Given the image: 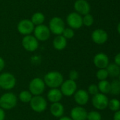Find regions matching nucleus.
<instances>
[{
  "mask_svg": "<svg viewBox=\"0 0 120 120\" xmlns=\"http://www.w3.org/2000/svg\"><path fill=\"white\" fill-rule=\"evenodd\" d=\"M71 118L73 120H86L88 112L82 106H76L71 109Z\"/></svg>",
  "mask_w": 120,
  "mask_h": 120,
  "instance_id": "16",
  "label": "nucleus"
},
{
  "mask_svg": "<svg viewBox=\"0 0 120 120\" xmlns=\"http://www.w3.org/2000/svg\"><path fill=\"white\" fill-rule=\"evenodd\" d=\"M119 79H120L119 80H120V76H119Z\"/></svg>",
  "mask_w": 120,
  "mask_h": 120,
  "instance_id": "39",
  "label": "nucleus"
},
{
  "mask_svg": "<svg viewBox=\"0 0 120 120\" xmlns=\"http://www.w3.org/2000/svg\"><path fill=\"white\" fill-rule=\"evenodd\" d=\"M49 29L52 33L56 35H61L62 34L64 29H65V24L64 20L57 16L53 17L49 23Z\"/></svg>",
  "mask_w": 120,
  "mask_h": 120,
  "instance_id": "6",
  "label": "nucleus"
},
{
  "mask_svg": "<svg viewBox=\"0 0 120 120\" xmlns=\"http://www.w3.org/2000/svg\"><path fill=\"white\" fill-rule=\"evenodd\" d=\"M88 93L89 94H91L93 96H95L96 94H98L99 93V89H98V85L96 84H91L89 86H88Z\"/></svg>",
  "mask_w": 120,
  "mask_h": 120,
  "instance_id": "31",
  "label": "nucleus"
},
{
  "mask_svg": "<svg viewBox=\"0 0 120 120\" xmlns=\"http://www.w3.org/2000/svg\"><path fill=\"white\" fill-rule=\"evenodd\" d=\"M6 118V114L4 110L0 108V120H5Z\"/></svg>",
  "mask_w": 120,
  "mask_h": 120,
  "instance_id": "34",
  "label": "nucleus"
},
{
  "mask_svg": "<svg viewBox=\"0 0 120 120\" xmlns=\"http://www.w3.org/2000/svg\"><path fill=\"white\" fill-rule=\"evenodd\" d=\"M93 63L96 68L99 69H105L109 63V58L108 56L103 53H97L93 58Z\"/></svg>",
  "mask_w": 120,
  "mask_h": 120,
  "instance_id": "17",
  "label": "nucleus"
},
{
  "mask_svg": "<svg viewBox=\"0 0 120 120\" xmlns=\"http://www.w3.org/2000/svg\"><path fill=\"white\" fill-rule=\"evenodd\" d=\"M17 96L12 92H6L0 97V108L4 110H10L17 105Z\"/></svg>",
  "mask_w": 120,
  "mask_h": 120,
  "instance_id": "2",
  "label": "nucleus"
},
{
  "mask_svg": "<svg viewBox=\"0 0 120 120\" xmlns=\"http://www.w3.org/2000/svg\"><path fill=\"white\" fill-rule=\"evenodd\" d=\"M117 31H118V32L120 33V22L118 24V26H117Z\"/></svg>",
  "mask_w": 120,
  "mask_h": 120,
  "instance_id": "38",
  "label": "nucleus"
},
{
  "mask_svg": "<svg viewBox=\"0 0 120 120\" xmlns=\"http://www.w3.org/2000/svg\"><path fill=\"white\" fill-rule=\"evenodd\" d=\"M35 29L34 24L31 22L30 20L23 19L21 20L17 25V30L18 32L23 35H29L33 32Z\"/></svg>",
  "mask_w": 120,
  "mask_h": 120,
  "instance_id": "11",
  "label": "nucleus"
},
{
  "mask_svg": "<svg viewBox=\"0 0 120 120\" xmlns=\"http://www.w3.org/2000/svg\"><path fill=\"white\" fill-rule=\"evenodd\" d=\"M43 80L45 85L50 89L60 87L64 81L62 74L57 71H51L47 72L45 75Z\"/></svg>",
  "mask_w": 120,
  "mask_h": 120,
  "instance_id": "1",
  "label": "nucleus"
},
{
  "mask_svg": "<svg viewBox=\"0 0 120 120\" xmlns=\"http://www.w3.org/2000/svg\"><path fill=\"white\" fill-rule=\"evenodd\" d=\"M109 100L105 94L98 93V94L93 96L92 98V103L94 108L98 110H103L108 106Z\"/></svg>",
  "mask_w": 120,
  "mask_h": 120,
  "instance_id": "12",
  "label": "nucleus"
},
{
  "mask_svg": "<svg viewBox=\"0 0 120 120\" xmlns=\"http://www.w3.org/2000/svg\"><path fill=\"white\" fill-rule=\"evenodd\" d=\"M74 98L79 106H83L88 103L89 101V94L84 89H79L74 94Z\"/></svg>",
  "mask_w": 120,
  "mask_h": 120,
  "instance_id": "13",
  "label": "nucleus"
},
{
  "mask_svg": "<svg viewBox=\"0 0 120 120\" xmlns=\"http://www.w3.org/2000/svg\"><path fill=\"white\" fill-rule=\"evenodd\" d=\"M53 46L57 51H62L64 49L67 45V39H65L63 35H57L53 40Z\"/></svg>",
  "mask_w": 120,
  "mask_h": 120,
  "instance_id": "20",
  "label": "nucleus"
},
{
  "mask_svg": "<svg viewBox=\"0 0 120 120\" xmlns=\"http://www.w3.org/2000/svg\"><path fill=\"white\" fill-rule=\"evenodd\" d=\"M45 15L42 13L40 12H37L35 13L32 17H31V22L34 24V25H40L43 24V22H45Z\"/></svg>",
  "mask_w": 120,
  "mask_h": 120,
  "instance_id": "22",
  "label": "nucleus"
},
{
  "mask_svg": "<svg viewBox=\"0 0 120 120\" xmlns=\"http://www.w3.org/2000/svg\"><path fill=\"white\" fill-rule=\"evenodd\" d=\"M106 70L108 72V75L112 77H119L120 75V67L115 63H111L108 65Z\"/></svg>",
  "mask_w": 120,
  "mask_h": 120,
  "instance_id": "21",
  "label": "nucleus"
},
{
  "mask_svg": "<svg viewBox=\"0 0 120 120\" xmlns=\"http://www.w3.org/2000/svg\"><path fill=\"white\" fill-rule=\"evenodd\" d=\"M0 89H1V88H0Z\"/></svg>",
  "mask_w": 120,
  "mask_h": 120,
  "instance_id": "40",
  "label": "nucleus"
},
{
  "mask_svg": "<svg viewBox=\"0 0 120 120\" xmlns=\"http://www.w3.org/2000/svg\"><path fill=\"white\" fill-rule=\"evenodd\" d=\"M66 22L71 29L77 30L83 25V18L78 13L72 12L67 15Z\"/></svg>",
  "mask_w": 120,
  "mask_h": 120,
  "instance_id": "9",
  "label": "nucleus"
},
{
  "mask_svg": "<svg viewBox=\"0 0 120 120\" xmlns=\"http://www.w3.org/2000/svg\"><path fill=\"white\" fill-rule=\"evenodd\" d=\"M91 38L95 44H103L107 41L108 39V35L105 30L102 29H97L93 32Z\"/></svg>",
  "mask_w": 120,
  "mask_h": 120,
  "instance_id": "15",
  "label": "nucleus"
},
{
  "mask_svg": "<svg viewBox=\"0 0 120 120\" xmlns=\"http://www.w3.org/2000/svg\"><path fill=\"white\" fill-rule=\"evenodd\" d=\"M33 96L31 94V93L29 91L24 90V91H22L20 92V94L18 95V98L22 103H30Z\"/></svg>",
  "mask_w": 120,
  "mask_h": 120,
  "instance_id": "24",
  "label": "nucleus"
},
{
  "mask_svg": "<svg viewBox=\"0 0 120 120\" xmlns=\"http://www.w3.org/2000/svg\"><path fill=\"white\" fill-rule=\"evenodd\" d=\"M33 33H34V37L38 41H45L50 38L51 32L49 29V27L42 24L40 25H37L35 27Z\"/></svg>",
  "mask_w": 120,
  "mask_h": 120,
  "instance_id": "7",
  "label": "nucleus"
},
{
  "mask_svg": "<svg viewBox=\"0 0 120 120\" xmlns=\"http://www.w3.org/2000/svg\"><path fill=\"white\" fill-rule=\"evenodd\" d=\"M62 97L63 94H62L60 89L58 88L51 89L47 94V98L48 101L52 103L60 102Z\"/></svg>",
  "mask_w": 120,
  "mask_h": 120,
  "instance_id": "19",
  "label": "nucleus"
},
{
  "mask_svg": "<svg viewBox=\"0 0 120 120\" xmlns=\"http://www.w3.org/2000/svg\"><path fill=\"white\" fill-rule=\"evenodd\" d=\"M94 22V18L93 17V15L90 13H88L86 15H85L83 18V25L87 26V27H90L91 26Z\"/></svg>",
  "mask_w": 120,
  "mask_h": 120,
  "instance_id": "28",
  "label": "nucleus"
},
{
  "mask_svg": "<svg viewBox=\"0 0 120 120\" xmlns=\"http://www.w3.org/2000/svg\"><path fill=\"white\" fill-rule=\"evenodd\" d=\"M102 117L100 112L97 111H91L88 112L87 120H101Z\"/></svg>",
  "mask_w": 120,
  "mask_h": 120,
  "instance_id": "29",
  "label": "nucleus"
},
{
  "mask_svg": "<svg viewBox=\"0 0 120 120\" xmlns=\"http://www.w3.org/2000/svg\"><path fill=\"white\" fill-rule=\"evenodd\" d=\"M113 120H120V110L115 112L114 117H113Z\"/></svg>",
  "mask_w": 120,
  "mask_h": 120,
  "instance_id": "36",
  "label": "nucleus"
},
{
  "mask_svg": "<svg viewBox=\"0 0 120 120\" xmlns=\"http://www.w3.org/2000/svg\"><path fill=\"white\" fill-rule=\"evenodd\" d=\"M112 95L118 96L120 94V81L113 80L110 84V91Z\"/></svg>",
  "mask_w": 120,
  "mask_h": 120,
  "instance_id": "25",
  "label": "nucleus"
},
{
  "mask_svg": "<svg viewBox=\"0 0 120 120\" xmlns=\"http://www.w3.org/2000/svg\"><path fill=\"white\" fill-rule=\"evenodd\" d=\"M96 77L98 80L102 81V80H106V79L109 77L108 72L105 69H99L98 72H96Z\"/></svg>",
  "mask_w": 120,
  "mask_h": 120,
  "instance_id": "27",
  "label": "nucleus"
},
{
  "mask_svg": "<svg viewBox=\"0 0 120 120\" xmlns=\"http://www.w3.org/2000/svg\"><path fill=\"white\" fill-rule=\"evenodd\" d=\"M22 46L27 51L33 52L39 46L38 40L33 35H26L22 39Z\"/></svg>",
  "mask_w": 120,
  "mask_h": 120,
  "instance_id": "10",
  "label": "nucleus"
},
{
  "mask_svg": "<svg viewBox=\"0 0 120 120\" xmlns=\"http://www.w3.org/2000/svg\"><path fill=\"white\" fill-rule=\"evenodd\" d=\"M4 67H5V61L1 57H0V72L4 70Z\"/></svg>",
  "mask_w": 120,
  "mask_h": 120,
  "instance_id": "35",
  "label": "nucleus"
},
{
  "mask_svg": "<svg viewBox=\"0 0 120 120\" xmlns=\"http://www.w3.org/2000/svg\"><path fill=\"white\" fill-rule=\"evenodd\" d=\"M59 120H73L71 117H66V116H62V117L59 118Z\"/></svg>",
  "mask_w": 120,
  "mask_h": 120,
  "instance_id": "37",
  "label": "nucleus"
},
{
  "mask_svg": "<svg viewBox=\"0 0 120 120\" xmlns=\"http://www.w3.org/2000/svg\"><path fill=\"white\" fill-rule=\"evenodd\" d=\"M50 111L53 117L57 118H60L62 116H64V107L60 102L54 103L51 104L50 108Z\"/></svg>",
  "mask_w": 120,
  "mask_h": 120,
  "instance_id": "18",
  "label": "nucleus"
},
{
  "mask_svg": "<svg viewBox=\"0 0 120 120\" xmlns=\"http://www.w3.org/2000/svg\"><path fill=\"white\" fill-rule=\"evenodd\" d=\"M62 35H63V37L65 39H72L74 37V31L71 27L65 28Z\"/></svg>",
  "mask_w": 120,
  "mask_h": 120,
  "instance_id": "30",
  "label": "nucleus"
},
{
  "mask_svg": "<svg viewBox=\"0 0 120 120\" xmlns=\"http://www.w3.org/2000/svg\"><path fill=\"white\" fill-rule=\"evenodd\" d=\"M60 91L63 96H74L75 92L77 91V84L75 81L67 79L63 82L60 86Z\"/></svg>",
  "mask_w": 120,
  "mask_h": 120,
  "instance_id": "8",
  "label": "nucleus"
},
{
  "mask_svg": "<svg viewBox=\"0 0 120 120\" xmlns=\"http://www.w3.org/2000/svg\"><path fill=\"white\" fill-rule=\"evenodd\" d=\"M115 63L120 67V53L117 54L115 57Z\"/></svg>",
  "mask_w": 120,
  "mask_h": 120,
  "instance_id": "33",
  "label": "nucleus"
},
{
  "mask_svg": "<svg viewBox=\"0 0 120 120\" xmlns=\"http://www.w3.org/2000/svg\"><path fill=\"white\" fill-rule=\"evenodd\" d=\"M74 6L76 12L81 15H85L89 13L91 10L90 4L86 0H76L74 3Z\"/></svg>",
  "mask_w": 120,
  "mask_h": 120,
  "instance_id": "14",
  "label": "nucleus"
},
{
  "mask_svg": "<svg viewBox=\"0 0 120 120\" xmlns=\"http://www.w3.org/2000/svg\"><path fill=\"white\" fill-rule=\"evenodd\" d=\"M44 80L40 77L33 78L29 83V91L33 96H41L45 90Z\"/></svg>",
  "mask_w": 120,
  "mask_h": 120,
  "instance_id": "3",
  "label": "nucleus"
},
{
  "mask_svg": "<svg viewBox=\"0 0 120 120\" xmlns=\"http://www.w3.org/2000/svg\"><path fill=\"white\" fill-rule=\"evenodd\" d=\"M16 84L14 75L10 72H3L0 75V88L4 90L13 89Z\"/></svg>",
  "mask_w": 120,
  "mask_h": 120,
  "instance_id": "4",
  "label": "nucleus"
},
{
  "mask_svg": "<svg viewBox=\"0 0 120 120\" xmlns=\"http://www.w3.org/2000/svg\"><path fill=\"white\" fill-rule=\"evenodd\" d=\"M98 87L99 91H100L101 94H109L110 91V83L107 80L100 81V82L98 84Z\"/></svg>",
  "mask_w": 120,
  "mask_h": 120,
  "instance_id": "23",
  "label": "nucleus"
},
{
  "mask_svg": "<svg viewBox=\"0 0 120 120\" xmlns=\"http://www.w3.org/2000/svg\"><path fill=\"white\" fill-rule=\"evenodd\" d=\"M108 107H109L110 110L117 112L120 109V101L116 98H113L109 101Z\"/></svg>",
  "mask_w": 120,
  "mask_h": 120,
  "instance_id": "26",
  "label": "nucleus"
},
{
  "mask_svg": "<svg viewBox=\"0 0 120 120\" xmlns=\"http://www.w3.org/2000/svg\"><path fill=\"white\" fill-rule=\"evenodd\" d=\"M29 103L31 109L38 113L44 112L47 107V102L42 96H33Z\"/></svg>",
  "mask_w": 120,
  "mask_h": 120,
  "instance_id": "5",
  "label": "nucleus"
},
{
  "mask_svg": "<svg viewBox=\"0 0 120 120\" xmlns=\"http://www.w3.org/2000/svg\"><path fill=\"white\" fill-rule=\"evenodd\" d=\"M69 79H71V80H73V81H75L79 79V72L75 70H72L69 72Z\"/></svg>",
  "mask_w": 120,
  "mask_h": 120,
  "instance_id": "32",
  "label": "nucleus"
}]
</instances>
